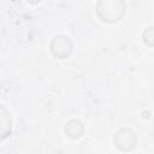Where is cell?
I'll list each match as a JSON object with an SVG mask.
<instances>
[{"mask_svg": "<svg viewBox=\"0 0 154 154\" xmlns=\"http://www.w3.org/2000/svg\"><path fill=\"white\" fill-rule=\"evenodd\" d=\"M124 142L126 143V150H129L130 148H132V147H134V143H136V137H135L134 132L130 131L129 129H128L126 137L123 136V131H122V130H119V131L117 132L116 137H114V143H116L120 149H123V144H124Z\"/></svg>", "mask_w": 154, "mask_h": 154, "instance_id": "1", "label": "cell"}]
</instances>
